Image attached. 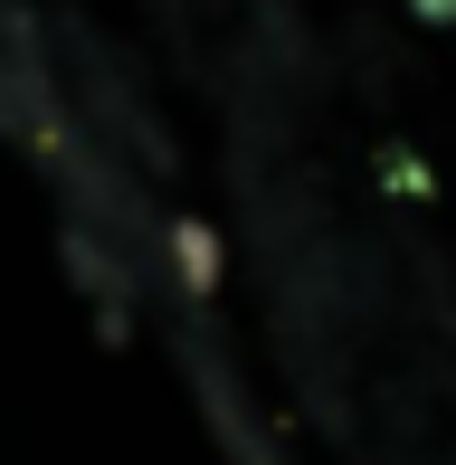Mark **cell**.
<instances>
[{
	"mask_svg": "<svg viewBox=\"0 0 456 465\" xmlns=\"http://www.w3.org/2000/svg\"><path fill=\"white\" fill-rule=\"evenodd\" d=\"M162 247H172L181 304H210V285H219V238H210L200 219H162Z\"/></svg>",
	"mask_w": 456,
	"mask_h": 465,
	"instance_id": "6da1fadb",
	"label": "cell"
},
{
	"mask_svg": "<svg viewBox=\"0 0 456 465\" xmlns=\"http://www.w3.org/2000/svg\"><path fill=\"white\" fill-rule=\"evenodd\" d=\"M342 57H352V86H362V95H390V86H400V48H390L371 19L342 29Z\"/></svg>",
	"mask_w": 456,
	"mask_h": 465,
	"instance_id": "7a4b0ae2",
	"label": "cell"
},
{
	"mask_svg": "<svg viewBox=\"0 0 456 465\" xmlns=\"http://www.w3.org/2000/svg\"><path fill=\"white\" fill-rule=\"evenodd\" d=\"M381 181H390V190H428V172H419L409 153H381Z\"/></svg>",
	"mask_w": 456,
	"mask_h": 465,
	"instance_id": "3957f363",
	"label": "cell"
},
{
	"mask_svg": "<svg viewBox=\"0 0 456 465\" xmlns=\"http://www.w3.org/2000/svg\"><path fill=\"white\" fill-rule=\"evenodd\" d=\"M409 19L419 29H456V0H409Z\"/></svg>",
	"mask_w": 456,
	"mask_h": 465,
	"instance_id": "277c9868",
	"label": "cell"
}]
</instances>
